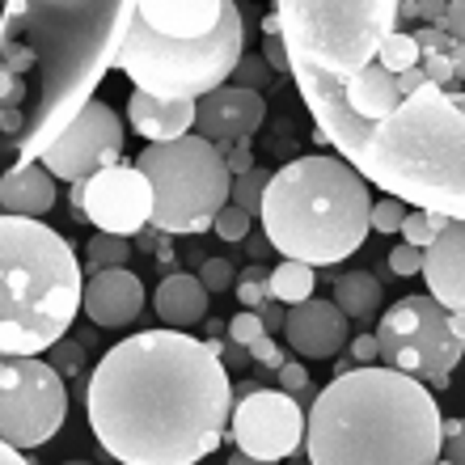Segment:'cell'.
Listing matches in <instances>:
<instances>
[{
    "mask_svg": "<svg viewBox=\"0 0 465 465\" xmlns=\"http://www.w3.org/2000/svg\"><path fill=\"white\" fill-rule=\"evenodd\" d=\"M55 183L60 178L43 161L5 170V178H0V212L5 216H35V221H43L55 208Z\"/></svg>",
    "mask_w": 465,
    "mask_h": 465,
    "instance_id": "cell-21",
    "label": "cell"
},
{
    "mask_svg": "<svg viewBox=\"0 0 465 465\" xmlns=\"http://www.w3.org/2000/svg\"><path fill=\"white\" fill-rule=\"evenodd\" d=\"M283 322H288V305H283V301H267V309H262V326H267L271 334H283Z\"/></svg>",
    "mask_w": 465,
    "mask_h": 465,
    "instance_id": "cell-43",
    "label": "cell"
},
{
    "mask_svg": "<svg viewBox=\"0 0 465 465\" xmlns=\"http://www.w3.org/2000/svg\"><path fill=\"white\" fill-rule=\"evenodd\" d=\"M275 372H280V385L288 393H296V398H301V393L309 390V368L301 364V360H283L280 368H275Z\"/></svg>",
    "mask_w": 465,
    "mask_h": 465,
    "instance_id": "cell-39",
    "label": "cell"
},
{
    "mask_svg": "<svg viewBox=\"0 0 465 465\" xmlns=\"http://www.w3.org/2000/svg\"><path fill=\"white\" fill-rule=\"evenodd\" d=\"M85 309L73 245L35 216L0 221V351L47 355Z\"/></svg>",
    "mask_w": 465,
    "mask_h": 465,
    "instance_id": "cell-6",
    "label": "cell"
},
{
    "mask_svg": "<svg viewBox=\"0 0 465 465\" xmlns=\"http://www.w3.org/2000/svg\"><path fill=\"white\" fill-rule=\"evenodd\" d=\"M440 449L444 415L431 385L390 364H351L309 406L313 465H431Z\"/></svg>",
    "mask_w": 465,
    "mask_h": 465,
    "instance_id": "cell-4",
    "label": "cell"
},
{
    "mask_svg": "<svg viewBox=\"0 0 465 465\" xmlns=\"http://www.w3.org/2000/svg\"><path fill=\"white\" fill-rule=\"evenodd\" d=\"M0 457H5V465H17V461H25V449H17V444H5V449H0Z\"/></svg>",
    "mask_w": 465,
    "mask_h": 465,
    "instance_id": "cell-46",
    "label": "cell"
},
{
    "mask_svg": "<svg viewBox=\"0 0 465 465\" xmlns=\"http://www.w3.org/2000/svg\"><path fill=\"white\" fill-rule=\"evenodd\" d=\"M232 402L237 393L221 351L173 326L114 343L85 385L89 428L127 465H195L212 457Z\"/></svg>",
    "mask_w": 465,
    "mask_h": 465,
    "instance_id": "cell-2",
    "label": "cell"
},
{
    "mask_svg": "<svg viewBox=\"0 0 465 465\" xmlns=\"http://www.w3.org/2000/svg\"><path fill=\"white\" fill-rule=\"evenodd\" d=\"M132 250H135L132 237H123V232H98V237H89V245H85V267L89 271L127 267Z\"/></svg>",
    "mask_w": 465,
    "mask_h": 465,
    "instance_id": "cell-25",
    "label": "cell"
},
{
    "mask_svg": "<svg viewBox=\"0 0 465 465\" xmlns=\"http://www.w3.org/2000/svg\"><path fill=\"white\" fill-rule=\"evenodd\" d=\"M258 334H267V326H262V313H254V309H242V313H232L229 322V339L232 343H254Z\"/></svg>",
    "mask_w": 465,
    "mask_h": 465,
    "instance_id": "cell-36",
    "label": "cell"
},
{
    "mask_svg": "<svg viewBox=\"0 0 465 465\" xmlns=\"http://www.w3.org/2000/svg\"><path fill=\"white\" fill-rule=\"evenodd\" d=\"M68 419L64 372L43 355H5L0 364V444L38 449Z\"/></svg>",
    "mask_w": 465,
    "mask_h": 465,
    "instance_id": "cell-11",
    "label": "cell"
},
{
    "mask_svg": "<svg viewBox=\"0 0 465 465\" xmlns=\"http://www.w3.org/2000/svg\"><path fill=\"white\" fill-rule=\"evenodd\" d=\"M47 360H51L55 368H60L64 377H81V372H85V347L68 343V339H60V343L51 347Z\"/></svg>",
    "mask_w": 465,
    "mask_h": 465,
    "instance_id": "cell-34",
    "label": "cell"
},
{
    "mask_svg": "<svg viewBox=\"0 0 465 465\" xmlns=\"http://www.w3.org/2000/svg\"><path fill=\"white\" fill-rule=\"evenodd\" d=\"M135 0H5L0 157L30 165L85 111L132 35Z\"/></svg>",
    "mask_w": 465,
    "mask_h": 465,
    "instance_id": "cell-3",
    "label": "cell"
},
{
    "mask_svg": "<svg viewBox=\"0 0 465 465\" xmlns=\"http://www.w3.org/2000/svg\"><path fill=\"white\" fill-rule=\"evenodd\" d=\"M406 212H411V203L385 191L381 199H372V216H368V221H372V232H390V237H393V232L402 229Z\"/></svg>",
    "mask_w": 465,
    "mask_h": 465,
    "instance_id": "cell-30",
    "label": "cell"
},
{
    "mask_svg": "<svg viewBox=\"0 0 465 465\" xmlns=\"http://www.w3.org/2000/svg\"><path fill=\"white\" fill-rule=\"evenodd\" d=\"M271 68L267 64V55H254V51H245L242 60H237V68H232V85H242V89H267V81H271Z\"/></svg>",
    "mask_w": 465,
    "mask_h": 465,
    "instance_id": "cell-31",
    "label": "cell"
},
{
    "mask_svg": "<svg viewBox=\"0 0 465 465\" xmlns=\"http://www.w3.org/2000/svg\"><path fill=\"white\" fill-rule=\"evenodd\" d=\"M195 111H199V102L157 98L148 89H132V98H127V123L135 127V135H144L148 144L186 135L195 127Z\"/></svg>",
    "mask_w": 465,
    "mask_h": 465,
    "instance_id": "cell-19",
    "label": "cell"
},
{
    "mask_svg": "<svg viewBox=\"0 0 465 465\" xmlns=\"http://www.w3.org/2000/svg\"><path fill=\"white\" fill-rule=\"evenodd\" d=\"M245 250H250V262H267V258H271V250H275V245H271L267 229H262V232H258V237H245Z\"/></svg>",
    "mask_w": 465,
    "mask_h": 465,
    "instance_id": "cell-44",
    "label": "cell"
},
{
    "mask_svg": "<svg viewBox=\"0 0 465 465\" xmlns=\"http://www.w3.org/2000/svg\"><path fill=\"white\" fill-rule=\"evenodd\" d=\"M237 305L242 309H254V313H262L267 309V301H275L271 296V271L262 267V262H250V267L237 275Z\"/></svg>",
    "mask_w": 465,
    "mask_h": 465,
    "instance_id": "cell-28",
    "label": "cell"
},
{
    "mask_svg": "<svg viewBox=\"0 0 465 465\" xmlns=\"http://www.w3.org/2000/svg\"><path fill=\"white\" fill-rule=\"evenodd\" d=\"M292 76H351L377 60L398 25V0H275Z\"/></svg>",
    "mask_w": 465,
    "mask_h": 465,
    "instance_id": "cell-8",
    "label": "cell"
},
{
    "mask_svg": "<svg viewBox=\"0 0 465 465\" xmlns=\"http://www.w3.org/2000/svg\"><path fill=\"white\" fill-rule=\"evenodd\" d=\"M208 288L199 275L191 271H173L165 280L157 283V292H153V309H157L161 326H173V331H191L195 322L208 318Z\"/></svg>",
    "mask_w": 465,
    "mask_h": 465,
    "instance_id": "cell-22",
    "label": "cell"
},
{
    "mask_svg": "<svg viewBox=\"0 0 465 465\" xmlns=\"http://www.w3.org/2000/svg\"><path fill=\"white\" fill-rule=\"evenodd\" d=\"M250 212L245 208H237V203H224L221 208V216H216V224H212V232L221 237V242H245L250 237Z\"/></svg>",
    "mask_w": 465,
    "mask_h": 465,
    "instance_id": "cell-32",
    "label": "cell"
},
{
    "mask_svg": "<svg viewBox=\"0 0 465 465\" xmlns=\"http://www.w3.org/2000/svg\"><path fill=\"white\" fill-rule=\"evenodd\" d=\"M313 283H318V275H313V267L301 262V258H283L280 267H271V296L283 301V305L309 301V296H313Z\"/></svg>",
    "mask_w": 465,
    "mask_h": 465,
    "instance_id": "cell-24",
    "label": "cell"
},
{
    "mask_svg": "<svg viewBox=\"0 0 465 465\" xmlns=\"http://www.w3.org/2000/svg\"><path fill=\"white\" fill-rule=\"evenodd\" d=\"M157 237H161V229L153 221L144 224V229L135 232V250H148V254H153V250H157Z\"/></svg>",
    "mask_w": 465,
    "mask_h": 465,
    "instance_id": "cell-45",
    "label": "cell"
},
{
    "mask_svg": "<svg viewBox=\"0 0 465 465\" xmlns=\"http://www.w3.org/2000/svg\"><path fill=\"white\" fill-rule=\"evenodd\" d=\"M267 119V102L258 89H242L224 81L221 89H212L199 98L195 111V132L216 140V144H250L254 132Z\"/></svg>",
    "mask_w": 465,
    "mask_h": 465,
    "instance_id": "cell-15",
    "label": "cell"
},
{
    "mask_svg": "<svg viewBox=\"0 0 465 465\" xmlns=\"http://www.w3.org/2000/svg\"><path fill=\"white\" fill-rule=\"evenodd\" d=\"M73 203L94 229L135 237L153 221L157 195H153L148 173L135 161H119V165H106L85 183H73Z\"/></svg>",
    "mask_w": 465,
    "mask_h": 465,
    "instance_id": "cell-13",
    "label": "cell"
},
{
    "mask_svg": "<svg viewBox=\"0 0 465 465\" xmlns=\"http://www.w3.org/2000/svg\"><path fill=\"white\" fill-rule=\"evenodd\" d=\"M390 271L393 275H402V280H411V275H423V250L411 242L393 245L390 250Z\"/></svg>",
    "mask_w": 465,
    "mask_h": 465,
    "instance_id": "cell-35",
    "label": "cell"
},
{
    "mask_svg": "<svg viewBox=\"0 0 465 465\" xmlns=\"http://www.w3.org/2000/svg\"><path fill=\"white\" fill-rule=\"evenodd\" d=\"M393 30L415 38L402 73L368 64L351 76H296L318 123L313 140L381 191L465 216V0H449L436 22Z\"/></svg>",
    "mask_w": 465,
    "mask_h": 465,
    "instance_id": "cell-1",
    "label": "cell"
},
{
    "mask_svg": "<svg viewBox=\"0 0 465 465\" xmlns=\"http://www.w3.org/2000/svg\"><path fill=\"white\" fill-rule=\"evenodd\" d=\"M135 13L161 35L199 38L221 25L224 0H135Z\"/></svg>",
    "mask_w": 465,
    "mask_h": 465,
    "instance_id": "cell-20",
    "label": "cell"
},
{
    "mask_svg": "<svg viewBox=\"0 0 465 465\" xmlns=\"http://www.w3.org/2000/svg\"><path fill=\"white\" fill-rule=\"evenodd\" d=\"M440 461L465 465V419H444V449Z\"/></svg>",
    "mask_w": 465,
    "mask_h": 465,
    "instance_id": "cell-37",
    "label": "cell"
},
{
    "mask_svg": "<svg viewBox=\"0 0 465 465\" xmlns=\"http://www.w3.org/2000/svg\"><path fill=\"white\" fill-rule=\"evenodd\" d=\"M271 178H275V170H267V165H254L250 173H237V178H232V195H229V203L245 208L250 216H262V195H267Z\"/></svg>",
    "mask_w": 465,
    "mask_h": 465,
    "instance_id": "cell-26",
    "label": "cell"
},
{
    "mask_svg": "<svg viewBox=\"0 0 465 465\" xmlns=\"http://www.w3.org/2000/svg\"><path fill=\"white\" fill-rule=\"evenodd\" d=\"M245 55V17L242 0H224L221 25L199 38L161 35L135 13L132 35L119 51V68L135 89H148L157 98L199 102L203 94L232 81V68Z\"/></svg>",
    "mask_w": 465,
    "mask_h": 465,
    "instance_id": "cell-7",
    "label": "cell"
},
{
    "mask_svg": "<svg viewBox=\"0 0 465 465\" xmlns=\"http://www.w3.org/2000/svg\"><path fill=\"white\" fill-rule=\"evenodd\" d=\"M250 355H254V364H267V368L283 364V355H280V347H275V339H271V331L258 334L254 343H250Z\"/></svg>",
    "mask_w": 465,
    "mask_h": 465,
    "instance_id": "cell-40",
    "label": "cell"
},
{
    "mask_svg": "<svg viewBox=\"0 0 465 465\" xmlns=\"http://www.w3.org/2000/svg\"><path fill=\"white\" fill-rule=\"evenodd\" d=\"M221 153H224V161H229L232 178L254 170V153H250V144H221Z\"/></svg>",
    "mask_w": 465,
    "mask_h": 465,
    "instance_id": "cell-41",
    "label": "cell"
},
{
    "mask_svg": "<svg viewBox=\"0 0 465 465\" xmlns=\"http://www.w3.org/2000/svg\"><path fill=\"white\" fill-rule=\"evenodd\" d=\"M144 313V283L127 267H102L85 280V318L102 331L132 326Z\"/></svg>",
    "mask_w": 465,
    "mask_h": 465,
    "instance_id": "cell-17",
    "label": "cell"
},
{
    "mask_svg": "<svg viewBox=\"0 0 465 465\" xmlns=\"http://www.w3.org/2000/svg\"><path fill=\"white\" fill-rule=\"evenodd\" d=\"M43 165H47L60 183H85L106 165L123 161V119L106 102H89L47 148H43Z\"/></svg>",
    "mask_w": 465,
    "mask_h": 465,
    "instance_id": "cell-14",
    "label": "cell"
},
{
    "mask_svg": "<svg viewBox=\"0 0 465 465\" xmlns=\"http://www.w3.org/2000/svg\"><path fill=\"white\" fill-rule=\"evenodd\" d=\"M135 165L153 183V224L173 237H199L221 216V208L232 195V170L224 161L221 144L208 135H178L148 144Z\"/></svg>",
    "mask_w": 465,
    "mask_h": 465,
    "instance_id": "cell-9",
    "label": "cell"
},
{
    "mask_svg": "<svg viewBox=\"0 0 465 465\" xmlns=\"http://www.w3.org/2000/svg\"><path fill=\"white\" fill-rule=\"evenodd\" d=\"M372 183L339 153H309L275 170L262 195V229L275 254L309 267L351 258L372 232Z\"/></svg>",
    "mask_w": 465,
    "mask_h": 465,
    "instance_id": "cell-5",
    "label": "cell"
},
{
    "mask_svg": "<svg viewBox=\"0 0 465 465\" xmlns=\"http://www.w3.org/2000/svg\"><path fill=\"white\" fill-rule=\"evenodd\" d=\"M453 221V216H449V212H436V208H411L406 212V221H402V237L411 245H419V250H428L431 242H436V237H440L444 232V224Z\"/></svg>",
    "mask_w": 465,
    "mask_h": 465,
    "instance_id": "cell-27",
    "label": "cell"
},
{
    "mask_svg": "<svg viewBox=\"0 0 465 465\" xmlns=\"http://www.w3.org/2000/svg\"><path fill=\"white\" fill-rule=\"evenodd\" d=\"M237 275H242V271L232 267L229 258H203V267H199V280H203V288H208L212 296L237 288Z\"/></svg>",
    "mask_w": 465,
    "mask_h": 465,
    "instance_id": "cell-33",
    "label": "cell"
},
{
    "mask_svg": "<svg viewBox=\"0 0 465 465\" xmlns=\"http://www.w3.org/2000/svg\"><path fill=\"white\" fill-rule=\"evenodd\" d=\"M221 360H224V368H229V372H245V368L254 364L250 347H245V343H232V339L221 347Z\"/></svg>",
    "mask_w": 465,
    "mask_h": 465,
    "instance_id": "cell-42",
    "label": "cell"
},
{
    "mask_svg": "<svg viewBox=\"0 0 465 465\" xmlns=\"http://www.w3.org/2000/svg\"><path fill=\"white\" fill-rule=\"evenodd\" d=\"M283 339H288V347L301 360H334V355L351 343V318L334 301L309 296L301 305H288Z\"/></svg>",
    "mask_w": 465,
    "mask_h": 465,
    "instance_id": "cell-16",
    "label": "cell"
},
{
    "mask_svg": "<svg viewBox=\"0 0 465 465\" xmlns=\"http://www.w3.org/2000/svg\"><path fill=\"white\" fill-rule=\"evenodd\" d=\"M334 305L343 309L347 318L355 322V326H372V322L385 313V288H381L377 275H368V271H347V275H339L334 280Z\"/></svg>",
    "mask_w": 465,
    "mask_h": 465,
    "instance_id": "cell-23",
    "label": "cell"
},
{
    "mask_svg": "<svg viewBox=\"0 0 465 465\" xmlns=\"http://www.w3.org/2000/svg\"><path fill=\"white\" fill-rule=\"evenodd\" d=\"M423 280L444 309L465 313V216H453L440 237L423 250Z\"/></svg>",
    "mask_w": 465,
    "mask_h": 465,
    "instance_id": "cell-18",
    "label": "cell"
},
{
    "mask_svg": "<svg viewBox=\"0 0 465 465\" xmlns=\"http://www.w3.org/2000/svg\"><path fill=\"white\" fill-rule=\"evenodd\" d=\"M377 343L381 364L428 381L431 393L449 390L453 368L465 355V339L449 326V309L431 292L402 296L398 305L385 309L377 318Z\"/></svg>",
    "mask_w": 465,
    "mask_h": 465,
    "instance_id": "cell-10",
    "label": "cell"
},
{
    "mask_svg": "<svg viewBox=\"0 0 465 465\" xmlns=\"http://www.w3.org/2000/svg\"><path fill=\"white\" fill-rule=\"evenodd\" d=\"M449 326H453V331L465 339V313H453V309H449Z\"/></svg>",
    "mask_w": 465,
    "mask_h": 465,
    "instance_id": "cell-47",
    "label": "cell"
},
{
    "mask_svg": "<svg viewBox=\"0 0 465 465\" xmlns=\"http://www.w3.org/2000/svg\"><path fill=\"white\" fill-rule=\"evenodd\" d=\"M262 55L275 73H292V55H288V38H283V25H280V13L271 9L262 17Z\"/></svg>",
    "mask_w": 465,
    "mask_h": 465,
    "instance_id": "cell-29",
    "label": "cell"
},
{
    "mask_svg": "<svg viewBox=\"0 0 465 465\" xmlns=\"http://www.w3.org/2000/svg\"><path fill=\"white\" fill-rule=\"evenodd\" d=\"M309 415L301 411L296 393L280 390H250L232 402L229 440L242 449L250 461H283L296 449H305Z\"/></svg>",
    "mask_w": 465,
    "mask_h": 465,
    "instance_id": "cell-12",
    "label": "cell"
},
{
    "mask_svg": "<svg viewBox=\"0 0 465 465\" xmlns=\"http://www.w3.org/2000/svg\"><path fill=\"white\" fill-rule=\"evenodd\" d=\"M347 351H351V360H355V364H381V343H377V331H372V334H368V331L351 334V343H347Z\"/></svg>",
    "mask_w": 465,
    "mask_h": 465,
    "instance_id": "cell-38",
    "label": "cell"
}]
</instances>
